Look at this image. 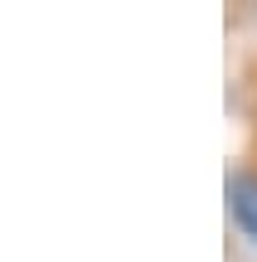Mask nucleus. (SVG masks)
<instances>
[{"label":"nucleus","mask_w":257,"mask_h":262,"mask_svg":"<svg viewBox=\"0 0 257 262\" xmlns=\"http://www.w3.org/2000/svg\"><path fill=\"white\" fill-rule=\"evenodd\" d=\"M228 214L238 233L257 243V170H233L228 175Z\"/></svg>","instance_id":"obj_1"}]
</instances>
